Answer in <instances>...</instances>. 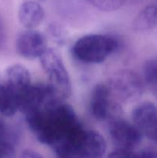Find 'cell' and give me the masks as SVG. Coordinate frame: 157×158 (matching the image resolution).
<instances>
[{"mask_svg":"<svg viewBox=\"0 0 157 158\" xmlns=\"http://www.w3.org/2000/svg\"><path fill=\"white\" fill-rule=\"evenodd\" d=\"M25 117L35 138L52 148L76 140L85 129L72 106L58 98L52 99Z\"/></svg>","mask_w":157,"mask_h":158,"instance_id":"1","label":"cell"},{"mask_svg":"<svg viewBox=\"0 0 157 158\" xmlns=\"http://www.w3.org/2000/svg\"><path fill=\"white\" fill-rule=\"evenodd\" d=\"M143 76L146 86L157 100V58L148 60L145 63Z\"/></svg>","mask_w":157,"mask_h":158,"instance_id":"14","label":"cell"},{"mask_svg":"<svg viewBox=\"0 0 157 158\" xmlns=\"http://www.w3.org/2000/svg\"><path fill=\"white\" fill-rule=\"evenodd\" d=\"M109 131L116 149L133 151L141 143L143 135L135 125L119 117L111 120Z\"/></svg>","mask_w":157,"mask_h":158,"instance_id":"6","label":"cell"},{"mask_svg":"<svg viewBox=\"0 0 157 158\" xmlns=\"http://www.w3.org/2000/svg\"><path fill=\"white\" fill-rule=\"evenodd\" d=\"M116 39L103 34H88L75 42L72 54L78 61L87 64H99L106 61L117 49Z\"/></svg>","mask_w":157,"mask_h":158,"instance_id":"2","label":"cell"},{"mask_svg":"<svg viewBox=\"0 0 157 158\" xmlns=\"http://www.w3.org/2000/svg\"><path fill=\"white\" fill-rule=\"evenodd\" d=\"M139 155L140 158H157V151L152 149H145Z\"/></svg>","mask_w":157,"mask_h":158,"instance_id":"19","label":"cell"},{"mask_svg":"<svg viewBox=\"0 0 157 158\" xmlns=\"http://www.w3.org/2000/svg\"><path fill=\"white\" fill-rule=\"evenodd\" d=\"M78 148L83 158H103L106 152L107 144L99 133L85 129L78 140Z\"/></svg>","mask_w":157,"mask_h":158,"instance_id":"9","label":"cell"},{"mask_svg":"<svg viewBox=\"0 0 157 158\" xmlns=\"http://www.w3.org/2000/svg\"><path fill=\"white\" fill-rule=\"evenodd\" d=\"M19 158H44L41 154L32 150H26L22 151Z\"/></svg>","mask_w":157,"mask_h":158,"instance_id":"18","label":"cell"},{"mask_svg":"<svg viewBox=\"0 0 157 158\" xmlns=\"http://www.w3.org/2000/svg\"><path fill=\"white\" fill-rule=\"evenodd\" d=\"M42 68L48 79V84L57 97L63 100L70 97L72 83L62 58L56 50L48 48L39 58Z\"/></svg>","mask_w":157,"mask_h":158,"instance_id":"3","label":"cell"},{"mask_svg":"<svg viewBox=\"0 0 157 158\" xmlns=\"http://www.w3.org/2000/svg\"><path fill=\"white\" fill-rule=\"evenodd\" d=\"M132 123L152 141L157 143V106L151 102H143L132 111Z\"/></svg>","mask_w":157,"mask_h":158,"instance_id":"7","label":"cell"},{"mask_svg":"<svg viewBox=\"0 0 157 158\" xmlns=\"http://www.w3.org/2000/svg\"><path fill=\"white\" fill-rule=\"evenodd\" d=\"M108 158H140L139 154H135L133 151L115 149L109 154Z\"/></svg>","mask_w":157,"mask_h":158,"instance_id":"17","label":"cell"},{"mask_svg":"<svg viewBox=\"0 0 157 158\" xmlns=\"http://www.w3.org/2000/svg\"><path fill=\"white\" fill-rule=\"evenodd\" d=\"M5 40H6V29H5V26L2 19L0 16V49L4 44Z\"/></svg>","mask_w":157,"mask_h":158,"instance_id":"21","label":"cell"},{"mask_svg":"<svg viewBox=\"0 0 157 158\" xmlns=\"http://www.w3.org/2000/svg\"><path fill=\"white\" fill-rule=\"evenodd\" d=\"M106 85L116 102L129 103L138 100L143 95L144 84L136 72L124 69L114 73Z\"/></svg>","mask_w":157,"mask_h":158,"instance_id":"4","label":"cell"},{"mask_svg":"<svg viewBox=\"0 0 157 158\" xmlns=\"http://www.w3.org/2000/svg\"><path fill=\"white\" fill-rule=\"evenodd\" d=\"M96 9L105 12H112L120 9L126 0H87Z\"/></svg>","mask_w":157,"mask_h":158,"instance_id":"15","label":"cell"},{"mask_svg":"<svg viewBox=\"0 0 157 158\" xmlns=\"http://www.w3.org/2000/svg\"><path fill=\"white\" fill-rule=\"evenodd\" d=\"M19 111L16 94L3 82H0V114L12 117Z\"/></svg>","mask_w":157,"mask_h":158,"instance_id":"13","label":"cell"},{"mask_svg":"<svg viewBox=\"0 0 157 158\" xmlns=\"http://www.w3.org/2000/svg\"><path fill=\"white\" fill-rule=\"evenodd\" d=\"M18 18L22 26L26 29H35L44 20V9L38 2L26 0L18 8Z\"/></svg>","mask_w":157,"mask_h":158,"instance_id":"11","label":"cell"},{"mask_svg":"<svg viewBox=\"0 0 157 158\" xmlns=\"http://www.w3.org/2000/svg\"><path fill=\"white\" fill-rule=\"evenodd\" d=\"M15 49L18 55L23 58L39 59L48 49L46 39L38 31L26 29L17 36Z\"/></svg>","mask_w":157,"mask_h":158,"instance_id":"8","label":"cell"},{"mask_svg":"<svg viewBox=\"0 0 157 158\" xmlns=\"http://www.w3.org/2000/svg\"><path fill=\"white\" fill-rule=\"evenodd\" d=\"M3 83L16 94L19 105V98L32 84L31 75L27 68L20 64H14L9 66L4 73Z\"/></svg>","mask_w":157,"mask_h":158,"instance_id":"10","label":"cell"},{"mask_svg":"<svg viewBox=\"0 0 157 158\" xmlns=\"http://www.w3.org/2000/svg\"><path fill=\"white\" fill-rule=\"evenodd\" d=\"M0 158H15V148L11 142L0 141Z\"/></svg>","mask_w":157,"mask_h":158,"instance_id":"16","label":"cell"},{"mask_svg":"<svg viewBox=\"0 0 157 158\" xmlns=\"http://www.w3.org/2000/svg\"><path fill=\"white\" fill-rule=\"evenodd\" d=\"M157 24V6L149 4L145 6L135 15L132 29L138 32H146L154 29Z\"/></svg>","mask_w":157,"mask_h":158,"instance_id":"12","label":"cell"},{"mask_svg":"<svg viewBox=\"0 0 157 158\" xmlns=\"http://www.w3.org/2000/svg\"><path fill=\"white\" fill-rule=\"evenodd\" d=\"M38 1H40V2H44V1H46V0H38Z\"/></svg>","mask_w":157,"mask_h":158,"instance_id":"22","label":"cell"},{"mask_svg":"<svg viewBox=\"0 0 157 158\" xmlns=\"http://www.w3.org/2000/svg\"><path fill=\"white\" fill-rule=\"evenodd\" d=\"M89 110L95 120L104 121L118 117L120 106L112 96L107 85L98 83L94 86L91 94Z\"/></svg>","mask_w":157,"mask_h":158,"instance_id":"5","label":"cell"},{"mask_svg":"<svg viewBox=\"0 0 157 158\" xmlns=\"http://www.w3.org/2000/svg\"><path fill=\"white\" fill-rule=\"evenodd\" d=\"M6 135H7V127H6L5 122L0 118V141L6 140Z\"/></svg>","mask_w":157,"mask_h":158,"instance_id":"20","label":"cell"}]
</instances>
